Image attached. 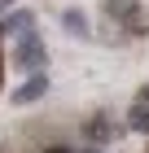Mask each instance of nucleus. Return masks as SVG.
<instances>
[{"mask_svg": "<svg viewBox=\"0 0 149 153\" xmlns=\"http://www.w3.org/2000/svg\"><path fill=\"white\" fill-rule=\"evenodd\" d=\"M0 74H4V57H0Z\"/></svg>", "mask_w": 149, "mask_h": 153, "instance_id": "9b49d317", "label": "nucleus"}, {"mask_svg": "<svg viewBox=\"0 0 149 153\" xmlns=\"http://www.w3.org/2000/svg\"><path fill=\"white\" fill-rule=\"evenodd\" d=\"M35 9H26V4H13V9H4V18H0V35H26V31H35Z\"/></svg>", "mask_w": 149, "mask_h": 153, "instance_id": "39448f33", "label": "nucleus"}, {"mask_svg": "<svg viewBox=\"0 0 149 153\" xmlns=\"http://www.w3.org/2000/svg\"><path fill=\"white\" fill-rule=\"evenodd\" d=\"M101 13L114 18V22H123L132 39L149 35V18H145V4H140V0H101Z\"/></svg>", "mask_w": 149, "mask_h": 153, "instance_id": "f03ea898", "label": "nucleus"}, {"mask_svg": "<svg viewBox=\"0 0 149 153\" xmlns=\"http://www.w3.org/2000/svg\"><path fill=\"white\" fill-rule=\"evenodd\" d=\"M61 31L70 39H92V22L83 9H61Z\"/></svg>", "mask_w": 149, "mask_h": 153, "instance_id": "0eeeda50", "label": "nucleus"}, {"mask_svg": "<svg viewBox=\"0 0 149 153\" xmlns=\"http://www.w3.org/2000/svg\"><path fill=\"white\" fill-rule=\"evenodd\" d=\"M9 66H13L18 74H35V70L48 66V44H44V35H40V26L26 31V35H13V44H9Z\"/></svg>", "mask_w": 149, "mask_h": 153, "instance_id": "f257e3e1", "label": "nucleus"}, {"mask_svg": "<svg viewBox=\"0 0 149 153\" xmlns=\"http://www.w3.org/2000/svg\"><path fill=\"white\" fill-rule=\"evenodd\" d=\"M44 96H48V74H44V70H35V74H26V79L9 92V105L26 109V105H35V101H44Z\"/></svg>", "mask_w": 149, "mask_h": 153, "instance_id": "20e7f679", "label": "nucleus"}, {"mask_svg": "<svg viewBox=\"0 0 149 153\" xmlns=\"http://www.w3.org/2000/svg\"><path fill=\"white\" fill-rule=\"evenodd\" d=\"M127 136V123H114L110 114H92L83 123V140L88 144H118Z\"/></svg>", "mask_w": 149, "mask_h": 153, "instance_id": "7ed1b4c3", "label": "nucleus"}, {"mask_svg": "<svg viewBox=\"0 0 149 153\" xmlns=\"http://www.w3.org/2000/svg\"><path fill=\"white\" fill-rule=\"evenodd\" d=\"M127 131H140V136H149V83L140 88V96L132 101V109H127Z\"/></svg>", "mask_w": 149, "mask_h": 153, "instance_id": "423d86ee", "label": "nucleus"}, {"mask_svg": "<svg viewBox=\"0 0 149 153\" xmlns=\"http://www.w3.org/2000/svg\"><path fill=\"white\" fill-rule=\"evenodd\" d=\"M13 4H18V0H0V9H13Z\"/></svg>", "mask_w": 149, "mask_h": 153, "instance_id": "9d476101", "label": "nucleus"}, {"mask_svg": "<svg viewBox=\"0 0 149 153\" xmlns=\"http://www.w3.org/2000/svg\"><path fill=\"white\" fill-rule=\"evenodd\" d=\"M40 153H75V149H66V144H48V149H40Z\"/></svg>", "mask_w": 149, "mask_h": 153, "instance_id": "1a4fd4ad", "label": "nucleus"}, {"mask_svg": "<svg viewBox=\"0 0 149 153\" xmlns=\"http://www.w3.org/2000/svg\"><path fill=\"white\" fill-rule=\"evenodd\" d=\"M75 153H105V144H83V149H75Z\"/></svg>", "mask_w": 149, "mask_h": 153, "instance_id": "6e6552de", "label": "nucleus"}]
</instances>
